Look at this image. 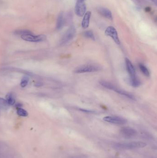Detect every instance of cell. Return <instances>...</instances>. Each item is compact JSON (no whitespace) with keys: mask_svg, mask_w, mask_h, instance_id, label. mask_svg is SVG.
Returning <instances> with one entry per match:
<instances>
[{"mask_svg":"<svg viewBox=\"0 0 157 158\" xmlns=\"http://www.w3.org/2000/svg\"><path fill=\"white\" fill-rule=\"evenodd\" d=\"M125 64L126 69L130 76V78L136 77L135 70L134 67L128 58H125Z\"/></svg>","mask_w":157,"mask_h":158,"instance_id":"obj_9","label":"cell"},{"mask_svg":"<svg viewBox=\"0 0 157 158\" xmlns=\"http://www.w3.org/2000/svg\"><path fill=\"white\" fill-rule=\"evenodd\" d=\"M99 83L101 86H103V87H105L107 89L112 90V91L114 90V88L116 87L114 85H113L110 82H109L107 81H99Z\"/></svg>","mask_w":157,"mask_h":158,"instance_id":"obj_14","label":"cell"},{"mask_svg":"<svg viewBox=\"0 0 157 158\" xmlns=\"http://www.w3.org/2000/svg\"><path fill=\"white\" fill-rule=\"evenodd\" d=\"M86 10V6L84 1L77 0L75 7V12L77 16L82 17L85 15Z\"/></svg>","mask_w":157,"mask_h":158,"instance_id":"obj_6","label":"cell"},{"mask_svg":"<svg viewBox=\"0 0 157 158\" xmlns=\"http://www.w3.org/2000/svg\"><path fill=\"white\" fill-rule=\"evenodd\" d=\"M114 91L117 92V93L119 94L120 95H123V96H125L126 97L128 98L131 100H136L135 98L134 97V95H132V94L129 93L128 92H126L124 90L119 89L116 87V88L114 90Z\"/></svg>","mask_w":157,"mask_h":158,"instance_id":"obj_12","label":"cell"},{"mask_svg":"<svg viewBox=\"0 0 157 158\" xmlns=\"http://www.w3.org/2000/svg\"><path fill=\"white\" fill-rule=\"evenodd\" d=\"M83 1H84V0H83Z\"/></svg>","mask_w":157,"mask_h":158,"instance_id":"obj_25","label":"cell"},{"mask_svg":"<svg viewBox=\"0 0 157 158\" xmlns=\"http://www.w3.org/2000/svg\"><path fill=\"white\" fill-rule=\"evenodd\" d=\"M120 133L123 137L127 139L133 138L137 135V134L136 130L127 127L122 128L120 129Z\"/></svg>","mask_w":157,"mask_h":158,"instance_id":"obj_4","label":"cell"},{"mask_svg":"<svg viewBox=\"0 0 157 158\" xmlns=\"http://www.w3.org/2000/svg\"><path fill=\"white\" fill-rule=\"evenodd\" d=\"M9 104L7 101L3 98H0V110L7 109L9 107Z\"/></svg>","mask_w":157,"mask_h":158,"instance_id":"obj_18","label":"cell"},{"mask_svg":"<svg viewBox=\"0 0 157 158\" xmlns=\"http://www.w3.org/2000/svg\"><path fill=\"white\" fill-rule=\"evenodd\" d=\"M105 34L111 37L115 43L117 44H120V40L118 36L117 32L114 27L111 26H108L105 31Z\"/></svg>","mask_w":157,"mask_h":158,"instance_id":"obj_8","label":"cell"},{"mask_svg":"<svg viewBox=\"0 0 157 158\" xmlns=\"http://www.w3.org/2000/svg\"><path fill=\"white\" fill-rule=\"evenodd\" d=\"M79 110L82 112H85V113H91V114H93V113H95V112L94 111H91V110H89L84 109H82V108H79Z\"/></svg>","mask_w":157,"mask_h":158,"instance_id":"obj_23","label":"cell"},{"mask_svg":"<svg viewBox=\"0 0 157 158\" xmlns=\"http://www.w3.org/2000/svg\"><path fill=\"white\" fill-rule=\"evenodd\" d=\"M22 39L24 40L29 42H39L45 40L46 39V36L44 35H40L38 36H35L32 34H31L25 35L21 36Z\"/></svg>","mask_w":157,"mask_h":158,"instance_id":"obj_7","label":"cell"},{"mask_svg":"<svg viewBox=\"0 0 157 158\" xmlns=\"http://www.w3.org/2000/svg\"><path fill=\"white\" fill-rule=\"evenodd\" d=\"M83 36L87 38H89L93 40H94V34L92 31H87L83 33Z\"/></svg>","mask_w":157,"mask_h":158,"instance_id":"obj_19","label":"cell"},{"mask_svg":"<svg viewBox=\"0 0 157 158\" xmlns=\"http://www.w3.org/2000/svg\"><path fill=\"white\" fill-rule=\"evenodd\" d=\"M130 82L133 87H138L140 85V81L137 78V77L130 78Z\"/></svg>","mask_w":157,"mask_h":158,"instance_id":"obj_16","label":"cell"},{"mask_svg":"<svg viewBox=\"0 0 157 158\" xmlns=\"http://www.w3.org/2000/svg\"><path fill=\"white\" fill-rule=\"evenodd\" d=\"M15 33L16 34L20 35L21 36L25 35L31 34H32V32L29 31L28 30H18L15 32Z\"/></svg>","mask_w":157,"mask_h":158,"instance_id":"obj_20","label":"cell"},{"mask_svg":"<svg viewBox=\"0 0 157 158\" xmlns=\"http://www.w3.org/2000/svg\"><path fill=\"white\" fill-rule=\"evenodd\" d=\"M146 143L142 141H132L128 143H120L114 145V147L119 149H134L146 147Z\"/></svg>","mask_w":157,"mask_h":158,"instance_id":"obj_1","label":"cell"},{"mask_svg":"<svg viewBox=\"0 0 157 158\" xmlns=\"http://www.w3.org/2000/svg\"><path fill=\"white\" fill-rule=\"evenodd\" d=\"M6 101L9 106L14 105L15 103V100L14 97L11 93H9L6 96Z\"/></svg>","mask_w":157,"mask_h":158,"instance_id":"obj_15","label":"cell"},{"mask_svg":"<svg viewBox=\"0 0 157 158\" xmlns=\"http://www.w3.org/2000/svg\"><path fill=\"white\" fill-rule=\"evenodd\" d=\"M139 68L141 72H142L145 76H149L150 73L148 69H147V68L145 65H144L143 64L140 63L139 64Z\"/></svg>","mask_w":157,"mask_h":158,"instance_id":"obj_17","label":"cell"},{"mask_svg":"<svg viewBox=\"0 0 157 158\" xmlns=\"http://www.w3.org/2000/svg\"><path fill=\"white\" fill-rule=\"evenodd\" d=\"M150 1H152V2H153L155 3H156V2H157V0H150Z\"/></svg>","mask_w":157,"mask_h":158,"instance_id":"obj_24","label":"cell"},{"mask_svg":"<svg viewBox=\"0 0 157 158\" xmlns=\"http://www.w3.org/2000/svg\"><path fill=\"white\" fill-rule=\"evenodd\" d=\"M65 23V18L63 13H61L59 15L57 20L56 23V29L60 30L63 27Z\"/></svg>","mask_w":157,"mask_h":158,"instance_id":"obj_13","label":"cell"},{"mask_svg":"<svg viewBox=\"0 0 157 158\" xmlns=\"http://www.w3.org/2000/svg\"><path fill=\"white\" fill-rule=\"evenodd\" d=\"M76 32V29L74 26H72L70 27L61 38L60 41V44H65L71 40L74 37Z\"/></svg>","mask_w":157,"mask_h":158,"instance_id":"obj_2","label":"cell"},{"mask_svg":"<svg viewBox=\"0 0 157 158\" xmlns=\"http://www.w3.org/2000/svg\"><path fill=\"white\" fill-rule=\"evenodd\" d=\"M100 70V68L99 67L94 65H84L83 66L77 68L75 70V72L77 74L85 73H91L97 72Z\"/></svg>","mask_w":157,"mask_h":158,"instance_id":"obj_3","label":"cell"},{"mask_svg":"<svg viewBox=\"0 0 157 158\" xmlns=\"http://www.w3.org/2000/svg\"><path fill=\"white\" fill-rule=\"evenodd\" d=\"M91 15V13L90 11H88L85 14L82 22V26L83 28L86 29L89 27Z\"/></svg>","mask_w":157,"mask_h":158,"instance_id":"obj_11","label":"cell"},{"mask_svg":"<svg viewBox=\"0 0 157 158\" xmlns=\"http://www.w3.org/2000/svg\"><path fill=\"white\" fill-rule=\"evenodd\" d=\"M97 11L100 15H102L104 17L110 20H112L111 12L108 9L103 7H100L97 9Z\"/></svg>","mask_w":157,"mask_h":158,"instance_id":"obj_10","label":"cell"},{"mask_svg":"<svg viewBox=\"0 0 157 158\" xmlns=\"http://www.w3.org/2000/svg\"><path fill=\"white\" fill-rule=\"evenodd\" d=\"M29 78L27 77H25L23 78L22 80V81H21V83L20 85L22 87H26L27 84L28 83Z\"/></svg>","mask_w":157,"mask_h":158,"instance_id":"obj_22","label":"cell"},{"mask_svg":"<svg viewBox=\"0 0 157 158\" xmlns=\"http://www.w3.org/2000/svg\"><path fill=\"white\" fill-rule=\"evenodd\" d=\"M17 114L19 116L22 117H27L28 115L27 111L21 108H19L17 110Z\"/></svg>","mask_w":157,"mask_h":158,"instance_id":"obj_21","label":"cell"},{"mask_svg":"<svg viewBox=\"0 0 157 158\" xmlns=\"http://www.w3.org/2000/svg\"><path fill=\"white\" fill-rule=\"evenodd\" d=\"M103 120L107 123L117 125L124 124L127 122L125 119L117 116H106L103 118Z\"/></svg>","mask_w":157,"mask_h":158,"instance_id":"obj_5","label":"cell"}]
</instances>
